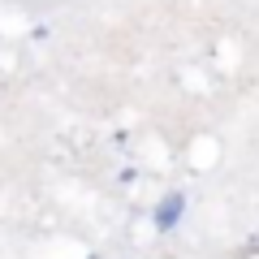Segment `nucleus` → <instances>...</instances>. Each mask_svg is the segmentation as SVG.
<instances>
[{
    "label": "nucleus",
    "mask_w": 259,
    "mask_h": 259,
    "mask_svg": "<svg viewBox=\"0 0 259 259\" xmlns=\"http://www.w3.org/2000/svg\"><path fill=\"white\" fill-rule=\"evenodd\" d=\"M182 207H186V199H182V194H164V199H160V207H156V225H160V229H173V225H177V216H182Z\"/></svg>",
    "instance_id": "f257e3e1"
}]
</instances>
